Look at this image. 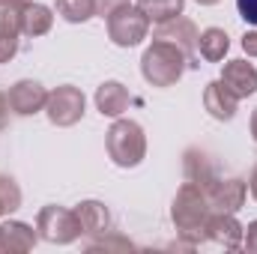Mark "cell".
Here are the masks:
<instances>
[{
	"label": "cell",
	"instance_id": "6da1fadb",
	"mask_svg": "<svg viewBox=\"0 0 257 254\" xmlns=\"http://www.w3.org/2000/svg\"><path fill=\"white\" fill-rule=\"evenodd\" d=\"M209 215H212V209H209V200H206L203 189L197 183L186 180L180 186V191H177L174 203H171V221H174L177 233L189 245L206 239V221H209Z\"/></svg>",
	"mask_w": 257,
	"mask_h": 254
},
{
	"label": "cell",
	"instance_id": "7a4b0ae2",
	"mask_svg": "<svg viewBox=\"0 0 257 254\" xmlns=\"http://www.w3.org/2000/svg\"><path fill=\"white\" fill-rule=\"evenodd\" d=\"M189 57L174 45V42H165V39H153L141 57V75L147 84L153 87H174L186 69H189Z\"/></svg>",
	"mask_w": 257,
	"mask_h": 254
},
{
	"label": "cell",
	"instance_id": "3957f363",
	"mask_svg": "<svg viewBox=\"0 0 257 254\" xmlns=\"http://www.w3.org/2000/svg\"><path fill=\"white\" fill-rule=\"evenodd\" d=\"M105 150L117 168H126V171L138 168L147 156V135H144L141 123L117 117L105 135Z\"/></svg>",
	"mask_w": 257,
	"mask_h": 254
},
{
	"label": "cell",
	"instance_id": "277c9868",
	"mask_svg": "<svg viewBox=\"0 0 257 254\" xmlns=\"http://www.w3.org/2000/svg\"><path fill=\"white\" fill-rule=\"evenodd\" d=\"M36 233H39V239H45V242H51V245H69V242H75L84 230H81V221H78L75 209L48 203V206H42L39 215H36Z\"/></svg>",
	"mask_w": 257,
	"mask_h": 254
},
{
	"label": "cell",
	"instance_id": "5b68a950",
	"mask_svg": "<svg viewBox=\"0 0 257 254\" xmlns=\"http://www.w3.org/2000/svg\"><path fill=\"white\" fill-rule=\"evenodd\" d=\"M105 24H108V39L117 45V48H135V45H141L144 39H147V33H150V18L138 9V6H120V9H114L108 18H105Z\"/></svg>",
	"mask_w": 257,
	"mask_h": 254
},
{
	"label": "cell",
	"instance_id": "8992f818",
	"mask_svg": "<svg viewBox=\"0 0 257 254\" xmlns=\"http://www.w3.org/2000/svg\"><path fill=\"white\" fill-rule=\"evenodd\" d=\"M84 111H87V99L78 87L63 84V87H54L48 90V102H45V114L54 126L69 129L75 123L84 120Z\"/></svg>",
	"mask_w": 257,
	"mask_h": 254
},
{
	"label": "cell",
	"instance_id": "52a82bcc",
	"mask_svg": "<svg viewBox=\"0 0 257 254\" xmlns=\"http://www.w3.org/2000/svg\"><path fill=\"white\" fill-rule=\"evenodd\" d=\"M200 189L206 194L212 212H239L245 197H248V183H242V180H218V177H212Z\"/></svg>",
	"mask_w": 257,
	"mask_h": 254
},
{
	"label": "cell",
	"instance_id": "ba28073f",
	"mask_svg": "<svg viewBox=\"0 0 257 254\" xmlns=\"http://www.w3.org/2000/svg\"><path fill=\"white\" fill-rule=\"evenodd\" d=\"M197 36H200L197 24H194L192 18H183V15H177V18H171V21H162V24H156V30H153V39L174 42V45L189 57V63H192V66H197V63H194Z\"/></svg>",
	"mask_w": 257,
	"mask_h": 254
},
{
	"label": "cell",
	"instance_id": "9c48e42d",
	"mask_svg": "<svg viewBox=\"0 0 257 254\" xmlns=\"http://www.w3.org/2000/svg\"><path fill=\"white\" fill-rule=\"evenodd\" d=\"M6 99H9V111H12V114H18V117H33V114L45 111L48 90H45L39 81L24 78V81H15V84L9 87Z\"/></svg>",
	"mask_w": 257,
	"mask_h": 254
},
{
	"label": "cell",
	"instance_id": "30bf717a",
	"mask_svg": "<svg viewBox=\"0 0 257 254\" xmlns=\"http://www.w3.org/2000/svg\"><path fill=\"white\" fill-rule=\"evenodd\" d=\"M218 78L236 99H248L257 93V69L248 60H227Z\"/></svg>",
	"mask_w": 257,
	"mask_h": 254
},
{
	"label": "cell",
	"instance_id": "8fae6325",
	"mask_svg": "<svg viewBox=\"0 0 257 254\" xmlns=\"http://www.w3.org/2000/svg\"><path fill=\"white\" fill-rule=\"evenodd\" d=\"M203 108L209 111V117H215L218 123H230L236 117V108H239V99L218 81H209L206 90H203Z\"/></svg>",
	"mask_w": 257,
	"mask_h": 254
},
{
	"label": "cell",
	"instance_id": "7c38bea8",
	"mask_svg": "<svg viewBox=\"0 0 257 254\" xmlns=\"http://www.w3.org/2000/svg\"><path fill=\"white\" fill-rule=\"evenodd\" d=\"M242 224L236 221V212H212L206 221V239L224 245V248H239L242 245Z\"/></svg>",
	"mask_w": 257,
	"mask_h": 254
},
{
	"label": "cell",
	"instance_id": "4fadbf2b",
	"mask_svg": "<svg viewBox=\"0 0 257 254\" xmlns=\"http://www.w3.org/2000/svg\"><path fill=\"white\" fill-rule=\"evenodd\" d=\"M128 105H132V93H128L126 84H120V81H105L96 90V111L102 117L117 120V117H123L128 111Z\"/></svg>",
	"mask_w": 257,
	"mask_h": 254
},
{
	"label": "cell",
	"instance_id": "5bb4252c",
	"mask_svg": "<svg viewBox=\"0 0 257 254\" xmlns=\"http://www.w3.org/2000/svg\"><path fill=\"white\" fill-rule=\"evenodd\" d=\"M75 215H78L81 230L87 236H108L111 233V212L102 200H81L75 206Z\"/></svg>",
	"mask_w": 257,
	"mask_h": 254
},
{
	"label": "cell",
	"instance_id": "9a60e30c",
	"mask_svg": "<svg viewBox=\"0 0 257 254\" xmlns=\"http://www.w3.org/2000/svg\"><path fill=\"white\" fill-rule=\"evenodd\" d=\"M54 24V9L45 6V3H27L24 15H21V36L27 39H36V36H45Z\"/></svg>",
	"mask_w": 257,
	"mask_h": 254
},
{
	"label": "cell",
	"instance_id": "2e32d148",
	"mask_svg": "<svg viewBox=\"0 0 257 254\" xmlns=\"http://www.w3.org/2000/svg\"><path fill=\"white\" fill-rule=\"evenodd\" d=\"M197 51H200V57H203L206 63H221L224 54L230 51V36H227V30H221V27H206V30H200V36H197Z\"/></svg>",
	"mask_w": 257,
	"mask_h": 254
},
{
	"label": "cell",
	"instance_id": "e0dca14e",
	"mask_svg": "<svg viewBox=\"0 0 257 254\" xmlns=\"http://www.w3.org/2000/svg\"><path fill=\"white\" fill-rule=\"evenodd\" d=\"M0 230H3L6 251H12V254L30 251L36 245V239H39V233L30 224H24V221H6V224H0Z\"/></svg>",
	"mask_w": 257,
	"mask_h": 254
},
{
	"label": "cell",
	"instance_id": "ac0fdd59",
	"mask_svg": "<svg viewBox=\"0 0 257 254\" xmlns=\"http://www.w3.org/2000/svg\"><path fill=\"white\" fill-rule=\"evenodd\" d=\"M150 21H156V24H162V21H171V18H177V15H183V6H186V0H138L135 3Z\"/></svg>",
	"mask_w": 257,
	"mask_h": 254
},
{
	"label": "cell",
	"instance_id": "d6986e66",
	"mask_svg": "<svg viewBox=\"0 0 257 254\" xmlns=\"http://www.w3.org/2000/svg\"><path fill=\"white\" fill-rule=\"evenodd\" d=\"M57 15L69 24H84L96 15V0H57Z\"/></svg>",
	"mask_w": 257,
	"mask_h": 254
},
{
	"label": "cell",
	"instance_id": "ffe728a7",
	"mask_svg": "<svg viewBox=\"0 0 257 254\" xmlns=\"http://www.w3.org/2000/svg\"><path fill=\"white\" fill-rule=\"evenodd\" d=\"M212 177H215V171H212L209 159H206L203 153H197V150H189V153H186V180L203 186V183H209Z\"/></svg>",
	"mask_w": 257,
	"mask_h": 254
},
{
	"label": "cell",
	"instance_id": "44dd1931",
	"mask_svg": "<svg viewBox=\"0 0 257 254\" xmlns=\"http://www.w3.org/2000/svg\"><path fill=\"white\" fill-rule=\"evenodd\" d=\"M30 0H0V30L21 33V15Z\"/></svg>",
	"mask_w": 257,
	"mask_h": 254
},
{
	"label": "cell",
	"instance_id": "7402d4cb",
	"mask_svg": "<svg viewBox=\"0 0 257 254\" xmlns=\"http://www.w3.org/2000/svg\"><path fill=\"white\" fill-rule=\"evenodd\" d=\"M18 206H21V189H18V183L12 177L0 174V218L12 215Z\"/></svg>",
	"mask_w": 257,
	"mask_h": 254
},
{
	"label": "cell",
	"instance_id": "603a6c76",
	"mask_svg": "<svg viewBox=\"0 0 257 254\" xmlns=\"http://www.w3.org/2000/svg\"><path fill=\"white\" fill-rule=\"evenodd\" d=\"M18 39H21V33L0 30V63H9L18 54Z\"/></svg>",
	"mask_w": 257,
	"mask_h": 254
},
{
	"label": "cell",
	"instance_id": "cb8c5ba5",
	"mask_svg": "<svg viewBox=\"0 0 257 254\" xmlns=\"http://www.w3.org/2000/svg\"><path fill=\"white\" fill-rule=\"evenodd\" d=\"M236 9H239V18L245 24L257 27V0H236Z\"/></svg>",
	"mask_w": 257,
	"mask_h": 254
},
{
	"label": "cell",
	"instance_id": "d4e9b609",
	"mask_svg": "<svg viewBox=\"0 0 257 254\" xmlns=\"http://www.w3.org/2000/svg\"><path fill=\"white\" fill-rule=\"evenodd\" d=\"M132 0H96V15H102V18H108L114 9H120V6H126Z\"/></svg>",
	"mask_w": 257,
	"mask_h": 254
},
{
	"label": "cell",
	"instance_id": "484cf974",
	"mask_svg": "<svg viewBox=\"0 0 257 254\" xmlns=\"http://www.w3.org/2000/svg\"><path fill=\"white\" fill-rule=\"evenodd\" d=\"M242 245H245L251 254H257V218L245 227V230H242Z\"/></svg>",
	"mask_w": 257,
	"mask_h": 254
},
{
	"label": "cell",
	"instance_id": "4316f807",
	"mask_svg": "<svg viewBox=\"0 0 257 254\" xmlns=\"http://www.w3.org/2000/svg\"><path fill=\"white\" fill-rule=\"evenodd\" d=\"M242 51H245L248 57H257V30H248V33L242 36Z\"/></svg>",
	"mask_w": 257,
	"mask_h": 254
},
{
	"label": "cell",
	"instance_id": "83f0119b",
	"mask_svg": "<svg viewBox=\"0 0 257 254\" xmlns=\"http://www.w3.org/2000/svg\"><path fill=\"white\" fill-rule=\"evenodd\" d=\"M132 248L128 239H99V242H90V248Z\"/></svg>",
	"mask_w": 257,
	"mask_h": 254
},
{
	"label": "cell",
	"instance_id": "f1b7e54d",
	"mask_svg": "<svg viewBox=\"0 0 257 254\" xmlns=\"http://www.w3.org/2000/svg\"><path fill=\"white\" fill-rule=\"evenodd\" d=\"M9 126V99H6V93L0 90V132Z\"/></svg>",
	"mask_w": 257,
	"mask_h": 254
},
{
	"label": "cell",
	"instance_id": "f546056e",
	"mask_svg": "<svg viewBox=\"0 0 257 254\" xmlns=\"http://www.w3.org/2000/svg\"><path fill=\"white\" fill-rule=\"evenodd\" d=\"M248 194L257 200V165H254V171H251V177H248Z\"/></svg>",
	"mask_w": 257,
	"mask_h": 254
},
{
	"label": "cell",
	"instance_id": "4dcf8cb0",
	"mask_svg": "<svg viewBox=\"0 0 257 254\" xmlns=\"http://www.w3.org/2000/svg\"><path fill=\"white\" fill-rule=\"evenodd\" d=\"M248 126H251V138H254V144H257V108H254V114H251V123Z\"/></svg>",
	"mask_w": 257,
	"mask_h": 254
},
{
	"label": "cell",
	"instance_id": "1f68e13d",
	"mask_svg": "<svg viewBox=\"0 0 257 254\" xmlns=\"http://www.w3.org/2000/svg\"><path fill=\"white\" fill-rule=\"evenodd\" d=\"M194 3H200V6H215V3H221V0H194Z\"/></svg>",
	"mask_w": 257,
	"mask_h": 254
},
{
	"label": "cell",
	"instance_id": "d6a6232c",
	"mask_svg": "<svg viewBox=\"0 0 257 254\" xmlns=\"http://www.w3.org/2000/svg\"><path fill=\"white\" fill-rule=\"evenodd\" d=\"M6 251V242H3V230H0V254Z\"/></svg>",
	"mask_w": 257,
	"mask_h": 254
}]
</instances>
